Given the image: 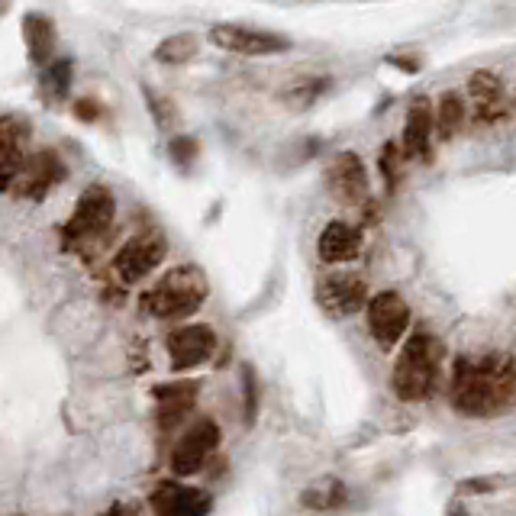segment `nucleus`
<instances>
[{
  "mask_svg": "<svg viewBox=\"0 0 516 516\" xmlns=\"http://www.w3.org/2000/svg\"><path fill=\"white\" fill-rule=\"evenodd\" d=\"M516 394V365L510 355L458 358L452 375V404L465 417H497Z\"/></svg>",
  "mask_w": 516,
  "mask_h": 516,
  "instance_id": "nucleus-1",
  "label": "nucleus"
},
{
  "mask_svg": "<svg viewBox=\"0 0 516 516\" xmlns=\"http://www.w3.org/2000/svg\"><path fill=\"white\" fill-rule=\"evenodd\" d=\"M207 275L197 265H178L168 275H162L159 284L142 294V310L155 320H181L191 317L207 300Z\"/></svg>",
  "mask_w": 516,
  "mask_h": 516,
  "instance_id": "nucleus-2",
  "label": "nucleus"
},
{
  "mask_svg": "<svg viewBox=\"0 0 516 516\" xmlns=\"http://www.w3.org/2000/svg\"><path fill=\"white\" fill-rule=\"evenodd\" d=\"M439 358L442 349L439 342L426 333V329H417L400 349L394 371H391V387L400 400H426L436 391L439 381Z\"/></svg>",
  "mask_w": 516,
  "mask_h": 516,
  "instance_id": "nucleus-3",
  "label": "nucleus"
},
{
  "mask_svg": "<svg viewBox=\"0 0 516 516\" xmlns=\"http://www.w3.org/2000/svg\"><path fill=\"white\" fill-rule=\"evenodd\" d=\"M113 217H117V200H113L110 188L91 184V188L78 197L75 213H71L68 223L62 226V242L68 249L84 252L91 242L104 239V233L113 226Z\"/></svg>",
  "mask_w": 516,
  "mask_h": 516,
  "instance_id": "nucleus-4",
  "label": "nucleus"
},
{
  "mask_svg": "<svg viewBox=\"0 0 516 516\" xmlns=\"http://www.w3.org/2000/svg\"><path fill=\"white\" fill-rule=\"evenodd\" d=\"M168 252V242L159 229H146L126 242V246L113 255V271L123 284H139L142 278H149L155 268L162 265V258Z\"/></svg>",
  "mask_w": 516,
  "mask_h": 516,
  "instance_id": "nucleus-5",
  "label": "nucleus"
},
{
  "mask_svg": "<svg viewBox=\"0 0 516 516\" xmlns=\"http://www.w3.org/2000/svg\"><path fill=\"white\" fill-rule=\"evenodd\" d=\"M210 42L220 46L223 52L233 55H278L291 49V39L281 33L255 30V26H239V23H220L210 30Z\"/></svg>",
  "mask_w": 516,
  "mask_h": 516,
  "instance_id": "nucleus-6",
  "label": "nucleus"
},
{
  "mask_svg": "<svg viewBox=\"0 0 516 516\" xmlns=\"http://www.w3.org/2000/svg\"><path fill=\"white\" fill-rule=\"evenodd\" d=\"M368 329L381 349H394L410 329V307L394 291H381L368 300Z\"/></svg>",
  "mask_w": 516,
  "mask_h": 516,
  "instance_id": "nucleus-7",
  "label": "nucleus"
},
{
  "mask_svg": "<svg viewBox=\"0 0 516 516\" xmlns=\"http://www.w3.org/2000/svg\"><path fill=\"white\" fill-rule=\"evenodd\" d=\"M220 446V426L213 420H197L171 449V471L178 478H191L207 465V458Z\"/></svg>",
  "mask_w": 516,
  "mask_h": 516,
  "instance_id": "nucleus-8",
  "label": "nucleus"
},
{
  "mask_svg": "<svg viewBox=\"0 0 516 516\" xmlns=\"http://www.w3.org/2000/svg\"><path fill=\"white\" fill-rule=\"evenodd\" d=\"M317 300L329 317H352L368 304V284L355 271H336L320 281Z\"/></svg>",
  "mask_w": 516,
  "mask_h": 516,
  "instance_id": "nucleus-9",
  "label": "nucleus"
},
{
  "mask_svg": "<svg viewBox=\"0 0 516 516\" xmlns=\"http://www.w3.org/2000/svg\"><path fill=\"white\" fill-rule=\"evenodd\" d=\"M30 120L17 117V113H7L0 117V191H10L13 181H20V171L30 159Z\"/></svg>",
  "mask_w": 516,
  "mask_h": 516,
  "instance_id": "nucleus-10",
  "label": "nucleus"
},
{
  "mask_svg": "<svg viewBox=\"0 0 516 516\" xmlns=\"http://www.w3.org/2000/svg\"><path fill=\"white\" fill-rule=\"evenodd\" d=\"M168 358L175 371H188L204 365L207 358L217 349V333L204 323H191V326H178L175 333H168Z\"/></svg>",
  "mask_w": 516,
  "mask_h": 516,
  "instance_id": "nucleus-11",
  "label": "nucleus"
},
{
  "mask_svg": "<svg viewBox=\"0 0 516 516\" xmlns=\"http://www.w3.org/2000/svg\"><path fill=\"white\" fill-rule=\"evenodd\" d=\"M326 191L333 194V200H339V204H362L368 194L365 162L358 159L355 152L336 155L326 168Z\"/></svg>",
  "mask_w": 516,
  "mask_h": 516,
  "instance_id": "nucleus-12",
  "label": "nucleus"
},
{
  "mask_svg": "<svg viewBox=\"0 0 516 516\" xmlns=\"http://www.w3.org/2000/svg\"><path fill=\"white\" fill-rule=\"evenodd\" d=\"M68 175L65 162L59 159L55 149H39L26 159L23 171H20V194L30 200H42L55 184H62Z\"/></svg>",
  "mask_w": 516,
  "mask_h": 516,
  "instance_id": "nucleus-13",
  "label": "nucleus"
},
{
  "mask_svg": "<svg viewBox=\"0 0 516 516\" xmlns=\"http://www.w3.org/2000/svg\"><path fill=\"white\" fill-rule=\"evenodd\" d=\"M213 507V500L197 487H181L175 481H162L152 491V510L165 516H200Z\"/></svg>",
  "mask_w": 516,
  "mask_h": 516,
  "instance_id": "nucleus-14",
  "label": "nucleus"
},
{
  "mask_svg": "<svg viewBox=\"0 0 516 516\" xmlns=\"http://www.w3.org/2000/svg\"><path fill=\"white\" fill-rule=\"evenodd\" d=\"M197 391H200L197 381H175V384H159V387H155V404H159L155 417H159V426L162 429L178 426L184 420V413L194 407Z\"/></svg>",
  "mask_w": 516,
  "mask_h": 516,
  "instance_id": "nucleus-15",
  "label": "nucleus"
},
{
  "mask_svg": "<svg viewBox=\"0 0 516 516\" xmlns=\"http://www.w3.org/2000/svg\"><path fill=\"white\" fill-rule=\"evenodd\" d=\"M362 252V233L355 226L333 220L320 236V258L326 265H342L352 262V258Z\"/></svg>",
  "mask_w": 516,
  "mask_h": 516,
  "instance_id": "nucleus-16",
  "label": "nucleus"
},
{
  "mask_svg": "<svg viewBox=\"0 0 516 516\" xmlns=\"http://www.w3.org/2000/svg\"><path fill=\"white\" fill-rule=\"evenodd\" d=\"M433 123H436L433 104H429L426 97L413 100V107L407 113V126H404V152H407V159H420V155H429Z\"/></svg>",
  "mask_w": 516,
  "mask_h": 516,
  "instance_id": "nucleus-17",
  "label": "nucleus"
},
{
  "mask_svg": "<svg viewBox=\"0 0 516 516\" xmlns=\"http://www.w3.org/2000/svg\"><path fill=\"white\" fill-rule=\"evenodd\" d=\"M23 39L30 49L33 65H49L55 59V23L46 13H26L23 17Z\"/></svg>",
  "mask_w": 516,
  "mask_h": 516,
  "instance_id": "nucleus-18",
  "label": "nucleus"
},
{
  "mask_svg": "<svg viewBox=\"0 0 516 516\" xmlns=\"http://www.w3.org/2000/svg\"><path fill=\"white\" fill-rule=\"evenodd\" d=\"M468 94H471V107H475L478 120H494L500 107H504V88L491 71H478L468 81Z\"/></svg>",
  "mask_w": 516,
  "mask_h": 516,
  "instance_id": "nucleus-19",
  "label": "nucleus"
},
{
  "mask_svg": "<svg viewBox=\"0 0 516 516\" xmlns=\"http://www.w3.org/2000/svg\"><path fill=\"white\" fill-rule=\"evenodd\" d=\"M71 91V62L68 59H52L49 65H42L39 75V94L46 100H62Z\"/></svg>",
  "mask_w": 516,
  "mask_h": 516,
  "instance_id": "nucleus-20",
  "label": "nucleus"
},
{
  "mask_svg": "<svg viewBox=\"0 0 516 516\" xmlns=\"http://www.w3.org/2000/svg\"><path fill=\"white\" fill-rule=\"evenodd\" d=\"M300 500H304V507L310 510H336L346 504V484L336 478H323L317 484H310Z\"/></svg>",
  "mask_w": 516,
  "mask_h": 516,
  "instance_id": "nucleus-21",
  "label": "nucleus"
},
{
  "mask_svg": "<svg viewBox=\"0 0 516 516\" xmlns=\"http://www.w3.org/2000/svg\"><path fill=\"white\" fill-rule=\"evenodd\" d=\"M200 49V42L194 33H178V36H168L159 42V49H155V59H159L162 65H184L191 62L194 55Z\"/></svg>",
  "mask_w": 516,
  "mask_h": 516,
  "instance_id": "nucleus-22",
  "label": "nucleus"
},
{
  "mask_svg": "<svg viewBox=\"0 0 516 516\" xmlns=\"http://www.w3.org/2000/svg\"><path fill=\"white\" fill-rule=\"evenodd\" d=\"M465 123V100L458 94H442L439 110H436V126L442 139H452Z\"/></svg>",
  "mask_w": 516,
  "mask_h": 516,
  "instance_id": "nucleus-23",
  "label": "nucleus"
},
{
  "mask_svg": "<svg viewBox=\"0 0 516 516\" xmlns=\"http://www.w3.org/2000/svg\"><path fill=\"white\" fill-rule=\"evenodd\" d=\"M329 88V78H320V81H300L294 84V88L284 94L291 100L288 107H310V104H317V97Z\"/></svg>",
  "mask_w": 516,
  "mask_h": 516,
  "instance_id": "nucleus-24",
  "label": "nucleus"
},
{
  "mask_svg": "<svg viewBox=\"0 0 516 516\" xmlns=\"http://www.w3.org/2000/svg\"><path fill=\"white\" fill-rule=\"evenodd\" d=\"M168 152H171V159H175V165L188 168L200 155V142L194 136H175L168 142Z\"/></svg>",
  "mask_w": 516,
  "mask_h": 516,
  "instance_id": "nucleus-25",
  "label": "nucleus"
},
{
  "mask_svg": "<svg viewBox=\"0 0 516 516\" xmlns=\"http://www.w3.org/2000/svg\"><path fill=\"white\" fill-rule=\"evenodd\" d=\"M242 394H246V423L258 417V375L252 365H242Z\"/></svg>",
  "mask_w": 516,
  "mask_h": 516,
  "instance_id": "nucleus-26",
  "label": "nucleus"
},
{
  "mask_svg": "<svg viewBox=\"0 0 516 516\" xmlns=\"http://www.w3.org/2000/svg\"><path fill=\"white\" fill-rule=\"evenodd\" d=\"M400 162H404V155H400V149L394 146V142H387V146H384V155H381V168H384L387 181H391V188H394V184H397V175H400Z\"/></svg>",
  "mask_w": 516,
  "mask_h": 516,
  "instance_id": "nucleus-27",
  "label": "nucleus"
},
{
  "mask_svg": "<svg viewBox=\"0 0 516 516\" xmlns=\"http://www.w3.org/2000/svg\"><path fill=\"white\" fill-rule=\"evenodd\" d=\"M146 97H149V104H152V113H155V120H159L162 126H168L171 120H175V110L168 107V100L155 97L152 91H146Z\"/></svg>",
  "mask_w": 516,
  "mask_h": 516,
  "instance_id": "nucleus-28",
  "label": "nucleus"
},
{
  "mask_svg": "<svg viewBox=\"0 0 516 516\" xmlns=\"http://www.w3.org/2000/svg\"><path fill=\"white\" fill-rule=\"evenodd\" d=\"M75 117L84 120V123H94L100 117V104H97V100H91V97H81L78 104H75Z\"/></svg>",
  "mask_w": 516,
  "mask_h": 516,
  "instance_id": "nucleus-29",
  "label": "nucleus"
},
{
  "mask_svg": "<svg viewBox=\"0 0 516 516\" xmlns=\"http://www.w3.org/2000/svg\"><path fill=\"white\" fill-rule=\"evenodd\" d=\"M487 487H494V481H465L462 491H468V494H487Z\"/></svg>",
  "mask_w": 516,
  "mask_h": 516,
  "instance_id": "nucleus-30",
  "label": "nucleus"
},
{
  "mask_svg": "<svg viewBox=\"0 0 516 516\" xmlns=\"http://www.w3.org/2000/svg\"><path fill=\"white\" fill-rule=\"evenodd\" d=\"M7 10H10V0H0V17H4Z\"/></svg>",
  "mask_w": 516,
  "mask_h": 516,
  "instance_id": "nucleus-31",
  "label": "nucleus"
}]
</instances>
